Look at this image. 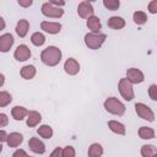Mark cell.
Segmentation results:
<instances>
[{
    "mask_svg": "<svg viewBox=\"0 0 157 157\" xmlns=\"http://www.w3.org/2000/svg\"><path fill=\"white\" fill-rule=\"evenodd\" d=\"M42 61L48 66H55L61 60V52L56 47H48L40 54Z\"/></svg>",
    "mask_w": 157,
    "mask_h": 157,
    "instance_id": "1",
    "label": "cell"
},
{
    "mask_svg": "<svg viewBox=\"0 0 157 157\" xmlns=\"http://www.w3.org/2000/svg\"><path fill=\"white\" fill-rule=\"evenodd\" d=\"M104 108L107 112L115 114V115H123L125 112V105L120 101H118V98H115V97L107 98L104 102Z\"/></svg>",
    "mask_w": 157,
    "mask_h": 157,
    "instance_id": "2",
    "label": "cell"
},
{
    "mask_svg": "<svg viewBox=\"0 0 157 157\" xmlns=\"http://www.w3.org/2000/svg\"><path fill=\"white\" fill-rule=\"evenodd\" d=\"M107 36L103 33H87L85 36V43L90 49H98L105 40Z\"/></svg>",
    "mask_w": 157,
    "mask_h": 157,
    "instance_id": "3",
    "label": "cell"
},
{
    "mask_svg": "<svg viewBox=\"0 0 157 157\" xmlns=\"http://www.w3.org/2000/svg\"><path fill=\"white\" fill-rule=\"evenodd\" d=\"M119 92L123 96V98L126 99V101H131L134 98L132 85L128 78H120V81H119Z\"/></svg>",
    "mask_w": 157,
    "mask_h": 157,
    "instance_id": "4",
    "label": "cell"
},
{
    "mask_svg": "<svg viewBox=\"0 0 157 157\" xmlns=\"http://www.w3.org/2000/svg\"><path fill=\"white\" fill-rule=\"evenodd\" d=\"M135 110H136V113H137V115L140 118H142V119H145L147 121H153L155 120L153 112L146 104H144V103H136L135 104Z\"/></svg>",
    "mask_w": 157,
    "mask_h": 157,
    "instance_id": "5",
    "label": "cell"
},
{
    "mask_svg": "<svg viewBox=\"0 0 157 157\" xmlns=\"http://www.w3.org/2000/svg\"><path fill=\"white\" fill-rule=\"evenodd\" d=\"M42 13L48 16V17H54V18H58V17H61L63 13H64V10L52 5L50 2H44L42 5Z\"/></svg>",
    "mask_w": 157,
    "mask_h": 157,
    "instance_id": "6",
    "label": "cell"
},
{
    "mask_svg": "<svg viewBox=\"0 0 157 157\" xmlns=\"http://www.w3.org/2000/svg\"><path fill=\"white\" fill-rule=\"evenodd\" d=\"M93 7H92V4L90 1H82L78 4V7H77V12L78 15L82 17V18H90L93 16Z\"/></svg>",
    "mask_w": 157,
    "mask_h": 157,
    "instance_id": "7",
    "label": "cell"
},
{
    "mask_svg": "<svg viewBox=\"0 0 157 157\" xmlns=\"http://www.w3.org/2000/svg\"><path fill=\"white\" fill-rule=\"evenodd\" d=\"M126 78L131 83H140L144 81V74L139 69L131 67V69H128V71H126Z\"/></svg>",
    "mask_w": 157,
    "mask_h": 157,
    "instance_id": "8",
    "label": "cell"
},
{
    "mask_svg": "<svg viewBox=\"0 0 157 157\" xmlns=\"http://www.w3.org/2000/svg\"><path fill=\"white\" fill-rule=\"evenodd\" d=\"M13 56H15V59L18 60V61H25V60L29 59V56H31V50H29V48H28L27 45L21 44V45L17 47V49H16Z\"/></svg>",
    "mask_w": 157,
    "mask_h": 157,
    "instance_id": "9",
    "label": "cell"
},
{
    "mask_svg": "<svg viewBox=\"0 0 157 157\" xmlns=\"http://www.w3.org/2000/svg\"><path fill=\"white\" fill-rule=\"evenodd\" d=\"M40 27L43 31L48 32V33H52V34H55V33H59L60 32V28H61V25L59 22H48V21H43L40 23Z\"/></svg>",
    "mask_w": 157,
    "mask_h": 157,
    "instance_id": "10",
    "label": "cell"
},
{
    "mask_svg": "<svg viewBox=\"0 0 157 157\" xmlns=\"http://www.w3.org/2000/svg\"><path fill=\"white\" fill-rule=\"evenodd\" d=\"M64 69H65V71H66L69 75H76V74L80 71V65H78V63H77L75 59L70 58V59H67V60L65 61Z\"/></svg>",
    "mask_w": 157,
    "mask_h": 157,
    "instance_id": "11",
    "label": "cell"
},
{
    "mask_svg": "<svg viewBox=\"0 0 157 157\" xmlns=\"http://www.w3.org/2000/svg\"><path fill=\"white\" fill-rule=\"evenodd\" d=\"M28 147H29L33 152H36V153H44V151H45L44 144H43L39 139H37V137H31V139H29V141H28Z\"/></svg>",
    "mask_w": 157,
    "mask_h": 157,
    "instance_id": "12",
    "label": "cell"
},
{
    "mask_svg": "<svg viewBox=\"0 0 157 157\" xmlns=\"http://www.w3.org/2000/svg\"><path fill=\"white\" fill-rule=\"evenodd\" d=\"M13 44V37L10 34V33H6V34H2L0 37V50L1 52H7Z\"/></svg>",
    "mask_w": 157,
    "mask_h": 157,
    "instance_id": "13",
    "label": "cell"
},
{
    "mask_svg": "<svg viewBox=\"0 0 157 157\" xmlns=\"http://www.w3.org/2000/svg\"><path fill=\"white\" fill-rule=\"evenodd\" d=\"M11 114H12V118H13L15 120H22L26 115H28V110H27L25 107L16 105V107L12 108Z\"/></svg>",
    "mask_w": 157,
    "mask_h": 157,
    "instance_id": "14",
    "label": "cell"
},
{
    "mask_svg": "<svg viewBox=\"0 0 157 157\" xmlns=\"http://www.w3.org/2000/svg\"><path fill=\"white\" fill-rule=\"evenodd\" d=\"M27 117H28V118H27V125H28L29 128L36 126V125L42 120L40 114H39L38 112H36V110H29Z\"/></svg>",
    "mask_w": 157,
    "mask_h": 157,
    "instance_id": "15",
    "label": "cell"
},
{
    "mask_svg": "<svg viewBox=\"0 0 157 157\" xmlns=\"http://www.w3.org/2000/svg\"><path fill=\"white\" fill-rule=\"evenodd\" d=\"M23 140V136L20 134V132H11L9 134V137H7V145L10 147H17Z\"/></svg>",
    "mask_w": 157,
    "mask_h": 157,
    "instance_id": "16",
    "label": "cell"
},
{
    "mask_svg": "<svg viewBox=\"0 0 157 157\" xmlns=\"http://www.w3.org/2000/svg\"><path fill=\"white\" fill-rule=\"evenodd\" d=\"M108 27L113 28V29H120L125 26V21L121 18V17H118V16H113L108 20Z\"/></svg>",
    "mask_w": 157,
    "mask_h": 157,
    "instance_id": "17",
    "label": "cell"
},
{
    "mask_svg": "<svg viewBox=\"0 0 157 157\" xmlns=\"http://www.w3.org/2000/svg\"><path fill=\"white\" fill-rule=\"evenodd\" d=\"M108 128L118 135H125V126L119 121H115V120L108 121Z\"/></svg>",
    "mask_w": 157,
    "mask_h": 157,
    "instance_id": "18",
    "label": "cell"
},
{
    "mask_svg": "<svg viewBox=\"0 0 157 157\" xmlns=\"http://www.w3.org/2000/svg\"><path fill=\"white\" fill-rule=\"evenodd\" d=\"M87 27L93 32V33H98V31L101 29V21L97 16H92L87 20Z\"/></svg>",
    "mask_w": 157,
    "mask_h": 157,
    "instance_id": "19",
    "label": "cell"
},
{
    "mask_svg": "<svg viewBox=\"0 0 157 157\" xmlns=\"http://www.w3.org/2000/svg\"><path fill=\"white\" fill-rule=\"evenodd\" d=\"M28 28H29V23L27 20H20L17 22V26H16V32L20 37H25L28 32Z\"/></svg>",
    "mask_w": 157,
    "mask_h": 157,
    "instance_id": "20",
    "label": "cell"
},
{
    "mask_svg": "<svg viewBox=\"0 0 157 157\" xmlns=\"http://www.w3.org/2000/svg\"><path fill=\"white\" fill-rule=\"evenodd\" d=\"M20 74H21V76H22L23 78L31 80V78H33L34 75H36V67H34L33 65H26V66H23V67L21 69Z\"/></svg>",
    "mask_w": 157,
    "mask_h": 157,
    "instance_id": "21",
    "label": "cell"
},
{
    "mask_svg": "<svg viewBox=\"0 0 157 157\" xmlns=\"http://www.w3.org/2000/svg\"><path fill=\"white\" fill-rule=\"evenodd\" d=\"M139 135H140L141 139L148 140V139H153V137H155V131H153V129H151V128L141 126V128L139 129Z\"/></svg>",
    "mask_w": 157,
    "mask_h": 157,
    "instance_id": "22",
    "label": "cell"
},
{
    "mask_svg": "<svg viewBox=\"0 0 157 157\" xmlns=\"http://www.w3.org/2000/svg\"><path fill=\"white\" fill-rule=\"evenodd\" d=\"M103 153V147L99 144H92L88 148V157H101Z\"/></svg>",
    "mask_w": 157,
    "mask_h": 157,
    "instance_id": "23",
    "label": "cell"
},
{
    "mask_svg": "<svg viewBox=\"0 0 157 157\" xmlns=\"http://www.w3.org/2000/svg\"><path fill=\"white\" fill-rule=\"evenodd\" d=\"M157 153V150L152 145H144L141 147V155L142 157H153Z\"/></svg>",
    "mask_w": 157,
    "mask_h": 157,
    "instance_id": "24",
    "label": "cell"
},
{
    "mask_svg": "<svg viewBox=\"0 0 157 157\" xmlns=\"http://www.w3.org/2000/svg\"><path fill=\"white\" fill-rule=\"evenodd\" d=\"M37 132L42 137H44V139H50L53 136V129L49 125H42V126H39L38 130H37Z\"/></svg>",
    "mask_w": 157,
    "mask_h": 157,
    "instance_id": "25",
    "label": "cell"
},
{
    "mask_svg": "<svg viewBox=\"0 0 157 157\" xmlns=\"http://www.w3.org/2000/svg\"><path fill=\"white\" fill-rule=\"evenodd\" d=\"M31 42H32L34 45L39 47V45H43V44H44V42H45V37H44L42 33L36 32V33L32 34V37H31Z\"/></svg>",
    "mask_w": 157,
    "mask_h": 157,
    "instance_id": "26",
    "label": "cell"
},
{
    "mask_svg": "<svg viewBox=\"0 0 157 157\" xmlns=\"http://www.w3.org/2000/svg\"><path fill=\"white\" fill-rule=\"evenodd\" d=\"M146 21H147V16L145 12H142V11L134 12V22L136 25H144Z\"/></svg>",
    "mask_w": 157,
    "mask_h": 157,
    "instance_id": "27",
    "label": "cell"
},
{
    "mask_svg": "<svg viewBox=\"0 0 157 157\" xmlns=\"http://www.w3.org/2000/svg\"><path fill=\"white\" fill-rule=\"evenodd\" d=\"M11 101H12V97H11V94L9 92H6V91H1L0 92V107L7 105Z\"/></svg>",
    "mask_w": 157,
    "mask_h": 157,
    "instance_id": "28",
    "label": "cell"
},
{
    "mask_svg": "<svg viewBox=\"0 0 157 157\" xmlns=\"http://www.w3.org/2000/svg\"><path fill=\"white\" fill-rule=\"evenodd\" d=\"M103 5H104L108 10L115 11V10H118L120 2H119V0H103Z\"/></svg>",
    "mask_w": 157,
    "mask_h": 157,
    "instance_id": "29",
    "label": "cell"
},
{
    "mask_svg": "<svg viewBox=\"0 0 157 157\" xmlns=\"http://www.w3.org/2000/svg\"><path fill=\"white\" fill-rule=\"evenodd\" d=\"M63 157H75V150L72 146H66L63 150Z\"/></svg>",
    "mask_w": 157,
    "mask_h": 157,
    "instance_id": "30",
    "label": "cell"
},
{
    "mask_svg": "<svg viewBox=\"0 0 157 157\" xmlns=\"http://www.w3.org/2000/svg\"><path fill=\"white\" fill-rule=\"evenodd\" d=\"M148 96L152 101H157V86L156 85H151L148 87Z\"/></svg>",
    "mask_w": 157,
    "mask_h": 157,
    "instance_id": "31",
    "label": "cell"
},
{
    "mask_svg": "<svg viewBox=\"0 0 157 157\" xmlns=\"http://www.w3.org/2000/svg\"><path fill=\"white\" fill-rule=\"evenodd\" d=\"M148 11L151 13H157V0H153L148 4Z\"/></svg>",
    "mask_w": 157,
    "mask_h": 157,
    "instance_id": "32",
    "label": "cell"
},
{
    "mask_svg": "<svg viewBox=\"0 0 157 157\" xmlns=\"http://www.w3.org/2000/svg\"><path fill=\"white\" fill-rule=\"evenodd\" d=\"M49 157H63V150H61L60 147H56V148L50 153Z\"/></svg>",
    "mask_w": 157,
    "mask_h": 157,
    "instance_id": "33",
    "label": "cell"
},
{
    "mask_svg": "<svg viewBox=\"0 0 157 157\" xmlns=\"http://www.w3.org/2000/svg\"><path fill=\"white\" fill-rule=\"evenodd\" d=\"M32 2H33L32 0H26V1H25V0H18V5H20V6H23V7H28V6H31Z\"/></svg>",
    "mask_w": 157,
    "mask_h": 157,
    "instance_id": "34",
    "label": "cell"
},
{
    "mask_svg": "<svg viewBox=\"0 0 157 157\" xmlns=\"http://www.w3.org/2000/svg\"><path fill=\"white\" fill-rule=\"evenodd\" d=\"M6 124H7V118H6V115L4 113H1L0 114V126L4 128Z\"/></svg>",
    "mask_w": 157,
    "mask_h": 157,
    "instance_id": "35",
    "label": "cell"
},
{
    "mask_svg": "<svg viewBox=\"0 0 157 157\" xmlns=\"http://www.w3.org/2000/svg\"><path fill=\"white\" fill-rule=\"evenodd\" d=\"M12 157H27V155H26V152L23 150H17V151L13 152Z\"/></svg>",
    "mask_w": 157,
    "mask_h": 157,
    "instance_id": "36",
    "label": "cell"
},
{
    "mask_svg": "<svg viewBox=\"0 0 157 157\" xmlns=\"http://www.w3.org/2000/svg\"><path fill=\"white\" fill-rule=\"evenodd\" d=\"M1 137H0V140L1 141H7V137H9V135H6V132L4 131V130H1Z\"/></svg>",
    "mask_w": 157,
    "mask_h": 157,
    "instance_id": "37",
    "label": "cell"
},
{
    "mask_svg": "<svg viewBox=\"0 0 157 157\" xmlns=\"http://www.w3.org/2000/svg\"><path fill=\"white\" fill-rule=\"evenodd\" d=\"M52 5H54V6H63V5H65V2L64 1H49Z\"/></svg>",
    "mask_w": 157,
    "mask_h": 157,
    "instance_id": "38",
    "label": "cell"
},
{
    "mask_svg": "<svg viewBox=\"0 0 157 157\" xmlns=\"http://www.w3.org/2000/svg\"><path fill=\"white\" fill-rule=\"evenodd\" d=\"M0 20H1V27L4 28V27H5V22H4V20H2V18H0Z\"/></svg>",
    "mask_w": 157,
    "mask_h": 157,
    "instance_id": "39",
    "label": "cell"
},
{
    "mask_svg": "<svg viewBox=\"0 0 157 157\" xmlns=\"http://www.w3.org/2000/svg\"><path fill=\"white\" fill-rule=\"evenodd\" d=\"M153 157H157V153H156V155H155V156H153Z\"/></svg>",
    "mask_w": 157,
    "mask_h": 157,
    "instance_id": "40",
    "label": "cell"
},
{
    "mask_svg": "<svg viewBox=\"0 0 157 157\" xmlns=\"http://www.w3.org/2000/svg\"><path fill=\"white\" fill-rule=\"evenodd\" d=\"M27 157H32V156H27Z\"/></svg>",
    "mask_w": 157,
    "mask_h": 157,
    "instance_id": "41",
    "label": "cell"
}]
</instances>
